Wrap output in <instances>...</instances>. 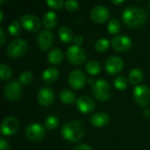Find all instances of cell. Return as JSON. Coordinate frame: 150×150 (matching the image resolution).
<instances>
[{
	"instance_id": "cell-1",
	"label": "cell",
	"mask_w": 150,
	"mask_h": 150,
	"mask_svg": "<svg viewBox=\"0 0 150 150\" xmlns=\"http://www.w3.org/2000/svg\"><path fill=\"white\" fill-rule=\"evenodd\" d=\"M123 21L131 27H138L145 23L147 12L144 9L138 6H129L126 8L122 14Z\"/></svg>"
},
{
	"instance_id": "cell-2",
	"label": "cell",
	"mask_w": 150,
	"mask_h": 150,
	"mask_svg": "<svg viewBox=\"0 0 150 150\" xmlns=\"http://www.w3.org/2000/svg\"><path fill=\"white\" fill-rule=\"evenodd\" d=\"M62 135L64 139L69 142H78L85 134L86 128L83 123L79 120H72L66 123L62 127Z\"/></svg>"
},
{
	"instance_id": "cell-3",
	"label": "cell",
	"mask_w": 150,
	"mask_h": 150,
	"mask_svg": "<svg viewBox=\"0 0 150 150\" xmlns=\"http://www.w3.org/2000/svg\"><path fill=\"white\" fill-rule=\"evenodd\" d=\"M92 93L100 101L108 100L111 97V88L104 79H98L92 84Z\"/></svg>"
},
{
	"instance_id": "cell-4",
	"label": "cell",
	"mask_w": 150,
	"mask_h": 150,
	"mask_svg": "<svg viewBox=\"0 0 150 150\" xmlns=\"http://www.w3.org/2000/svg\"><path fill=\"white\" fill-rule=\"evenodd\" d=\"M27 49V42L23 39H16L9 43L6 54L11 58H18L23 55Z\"/></svg>"
},
{
	"instance_id": "cell-5",
	"label": "cell",
	"mask_w": 150,
	"mask_h": 150,
	"mask_svg": "<svg viewBox=\"0 0 150 150\" xmlns=\"http://www.w3.org/2000/svg\"><path fill=\"white\" fill-rule=\"evenodd\" d=\"M66 54L68 60L73 64H82L86 60V52L76 45L70 46Z\"/></svg>"
},
{
	"instance_id": "cell-6",
	"label": "cell",
	"mask_w": 150,
	"mask_h": 150,
	"mask_svg": "<svg viewBox=\"0 0 150 150\" xmlns=\"http://www.w3.org/2000/svg\"><path fill=\"white\" fill-rule=\"evenodd\" d=\"M25 134L28 140L32 142H39L44 137L45 128L38 123H32L26 127Z\"/></svg>"
},
{
	"instance_id": "cell-7",
	"label": "cell",
	"mask_w": 150,
	"mask_h": 150,
	"mask_svg": "<svg viewBox=\"0 0 150 150\" xmlns=\"http://www.w3.org/2000/svg\"><path fill=\"white\" fill-rule=\"evenodd\" d=\"M4 94L9 100H17L22 94L21 84L17 81L8 83L4 88Z\"/></svg>"
},
{
	"instance_id": "cell-8",
	"label": "cell",
	"mask_w": 150,
	"mask_h": 150,
	"mask_svg": "<svg viewBox=\"0 0 150 150\" xmlns=\"http://www.w3.org/2000/svg\"><path fill=\"white\" fill-rule=\"evenodd\" d=\"M20 23L22 24V25L28 31L31 32H36L38 30H40L41 23L40 18L33 15V14H25L23 16L20 17L19 18Z\"/></svg>"
},
{
	"instance_id": "cell-9",
	"label": "cell",
	"mask_w": 150,
	"mask_h": 150,
	"mask_svg": "<svg viewBox=\"0 0 150 150\" xmlns=\"http://www.w3.org/2000/svg\"><path fill=\"white\" fill-rule=\"evenodd\" d=\"M134 98L141 105L150 103V89L145 85H138L134 90Z\"/></svg>"
},
{
	"instance_id": "cell-10",
	"label": "cell",
	"mask_w": 150,
	"mask_h": 150,
	"mask_svg": "<svg viewBox=\"0 0 150 150\" xmlns=\"http://www.w3.org/2000/svg\"><path fill=\"white\" fill-rule=\"evenodd\" d=\"M18 120L12 116L6 117L4 119L1 124V133L4 135H12L18 129Z\"/></svg>"
},
{
	"instance_id": "cell-11",
	"label": "cell",
	"mask_w": 150,
	"mask_h": 150,
	"mask_svg": "<svg viewBox=\"0 0 150 150\" xmlns=\"http://www.w3.org/2000/svg\"><path fill=\"white\" fill-rule=\"evenodd\" d=\"M110 12L107 7L105 5H96L91 11V18L93 21L97 23H103L106 21L109 18Z\"/></svg>"
},
{
	"instance_id": "cell-12",
	"label": "cell",
	"mask_w": 150,
	"mask_h": 150,
	"mask_svg": "<svg viewBox=\"0 0 150 150\" xmlns=\"http://www.w3.org/2000/svg\"><path fill=\"white\" fill-rule=\"evenodd\" d=\"M112 45L116 51L123 52L131 47L132 40L127 35H117L114 38H112Z\"/></svg>"
},
{
	"instance_id": "cell-13",
	"label": "cell",
	"mask_w": 150,
	"mask_h": 150,
	"mask_svg": "<svg viewBox=\"0 0 150 150\" xmlns=\"http://www.w3.org/2000/svg\"><path fill=\"white\" fill-rule=\"evenodd\" d=\"M69 83L74 89H80L85 83V75L80 69H74L69 76Z\"/></svg>"
},
{
	"instance_id": "cell-14",
	"label": "cell",
	"mask_w": 150,
	"mask_h": 150,
	"mask_svg": "<svg viewBox=\"0 0 150 150\" xmlns=\"http://www.w3.org/2000/svg\"><path fill=\"white\" fill-rule=\"evenodd\" d=\"M54 40V35L49 30H43L37 36V44L39 47L42 50H47L49 48Z\"/></svg>"
},
{
	"instance_id": "cell-15",
	"label": "cell",
	"mask_w": 150,
	"mask_h": 150,
	"mask_svg": "<svg viewBox=\"0 0 150 150\" xmlns=\"http://www.w3.org/2000/svg\"><path fill=\"white\" fill-rule=\"evenodd\" d=\"M123 68V61L118 55L110 56L105 62V69L110 74H116Z\"/></svg>"
},
{
	"instance_id": "cell-16",
	"label": "cell",
	"mask_w": 150,
	"mask_h": 150,
	"mask_svg": "<svg viewBox=\"0 0 150 150\" xmlns=\"http://www.w3.org/2000/svg\"><path fill=\"white\" fill-rule=\"evenodd\" d=\"M37 98H38L39 103L41 105L47 106V105H51L54 102V93L52 89L47 88V87H44V88H41L39 91Z\"/></svg>"
},
{
	"instance_id": "cell-17",
	"label": "cell",
	"mask_w": 150,
	"mask_h": 150,
	"mask_svg": "<svg viewBox=\"0 0 150 150\" xmlns=\"http://www.w3.org/2000/svg\"><path fill=\"white\" fill-rule=\"evenodd\" d=\"M76 107L80 112L88 113L94 109L95 102L91 98L88 96H81L76 100Z\"/></svg>"
},
{
	"instance_id": "cell-18",
	"label": "cell",
	"mask_w": 150,
	"mask_h": 150,
	"mask_svg": "<svg viewBox=\"0 0 150 150\" xmlns=\"http://www.w3.org/2000/svg\"><path fill=\"white\" fill-rule=\"evenodd\" d=\"M109 120H110V117L107 113H105L104 112H97L91 116V123L94 127H102L109 122Z\"/></svg>"
},
{
	"instance_id": "cell-19",
	"label": "cell",
	"mask_w": 150,
	"mask_h": 150,
	"mask_svg": "<svg viewBox=\"0 0 150 150\" xmlns=\"http://www.w3.org/2000/svg\"><path fill=\"white\" fill-rule=\"evenodd\" d=\"M59 76L58 69L55 68H47L42 72V79L47 83H54Z\"/></svg>"
},
{
	"instance_id": "cell-20",
	"label": "cell",
	"mask_w": 150,
	"mask_h": 150,
	"mask_svg": "<svg viewBox=\"0 0 150 150\" xmlns=\"http://www.w3.org/2000/svg\"><path fill=\"white\" fill-rule=\"evenodd\" d=\"M43 24L47 28H53L57 24V15L53 11H48L43 15Z\"/></svg>"
},
{
	"instance_id": "cell-21",
	"label": "cell",
	"mask_w": 150,
	"mask_h": 150,
	"mask_svg": "<svg viewBox=\"0 0 150 150\" xmlns=\"http://www.w3.org/2000/svg\"><path fill=\"white\" fill-rule=\"evenodd\" d=\"M63 59V54L62 50L58 47L53 48L49 51L47 54V60L52 64H59Z\"/></svg>"
},
{
	"instance_id": "cell-22",
	"label": "cell",
	"mask_w": 150,
	"mask_h": 150,
	"mask_svg": "<svg viewBox=\"0 0 150 150\" xmlns=\"http://www.w3.org/2000/svg\"><path fill=\"white\" fill-rule=\"evenodd\" d=\"M58 35L60 37V39L66 43L70 42L73 40V33L72 30L67 26V25H62L59 28L58 31Z\"/></svg>"
},
{
	"instance_id": "cell-23",
	"label": "cell",
	"mask_w": 150,
	"mask_h": 150,
	"mask_svg": "<svg viewBox=\"0 0 150 150\" xmlns=\"http://www.w3.org/2000/svg\"><path fill=\"white\" fill-rule=\"evenodd\" d=\"M143 79V72L140 69H133L129 73V81L132 84H138Z\"/></svg>"
},
{
	"instance_id": "cell-24",
	"label": "cell",
	"mask_w": 150,
	"mask_h": 150,
	"mask_svg": "<svg viewBox=\"0 0 150 150\" xmlns=\"http://www.w3.org/2000/svg\"><path fill=\"white\" fill-rule=\"evenodd\" d=\"M60 98L61 100L65 103V104H72L73 102H75L76 100V96L75 94L70 91V90H68V89H65V90H62L61 92H60Z\"/></svg>"
},
{
	"instance_id": "cell-25",
	"label": "cell",
	"mask_w": 150,
	"mask_h": 150,
	"mask_svg": "<svg viewBox=\"0 0 150 150\" xmlns=\"http://www.w3.org/2000/svg\"><path fill=\"white\" fill-rule=\"evenodd\" d=\"M85 69L87 70L88 73H90L91 75H96L100 72L101 66H100L99 62L97 61H90L86 63Z\"/></svg>"
},
{
	"instance_id": "cell-26",
	"label": "cell",
	"mask_w": 150,
	"mask_h": 150,
	"mask_svg": "<svg viewBox=\"0 0 150 150\" xmlns=\"http://www.w3.org/2000/svg\"><path fill=\"white\" fill-rule=\"evenodd\" d=\"M107 29L109 31L110 33L112 34H116L119 33V31L120 30V24L119 22L118 19L116 18H112L109 21L108 25H107Z\"/></svg>"
},
{
	"instance_id": "cell-27",
	"label": "cell",
	"mask_w": 150,
	"mask_h": 150,
	"mask_svg": "<svg viewBox=\"0 0 150 150\" xmlns=\"http://www.w3.org/2000/svg\"><path fill=\"white\" fill-rule=\"evenodd\" d=\"M110 45V41L105 39V38H101V39H98L96 43H95V48L98 51V52H104L105 51L108 47Z\"/></svg>"
},
{
	"instance_id": "cell-28",
	"label": "cell",
	"mask_w": 150,
	"mask_h": 150,
	"mask_svg": "<svg viewBox=\"0 0 150 150\" xmlns=\"http://www.w3.org/2000/svg\"><path fill=\"white\" fill-rule=\"evenodd\" d=\"M58 126V119L54 115H50L46 118L44 121V127L47 129H54Z\"/></svg>"
},
{
	"instance_id": "cell-29",
	"label": "cell",
	"mask_w": 150,
	"mask_h": 150,
	"mask_svg": "<svg viewBox=\"0 0 150 150\" xmlns=\"http://www.w3.org/2000/svg\"><path fill=\"white\" fill-rule=\"evenodd\" d=\"M0 76H1L2 80L9 79L11 76V68L4 63H1V65H0Z\"/></svg>"
},
{
	"instance_id": "cell-30",
	"label": "cell",
	"mask_w": 150,
	"mask_h": 150,
	"mask_svg": "<svg viewBox=\"0 0 150 150\" xmlns=\"http://www.w3.org/2000/svg\"><path fill=\"white\" fill-rule=\"evenodd\" d=\"M8 31H9V33H10L12 36H17V35L19 33V32H20V23H19V21L14 19V20L9 25Z\"/></svg>"
},
{
	"instance_id": "cell-31",
	"label": "cell",
	"mask_w": 150,
	"mask_h": 150,
	"mask_svg": "<svg viewBox=\"0 0 150 150\" xmlns=\"http://www.w3.org/2000/svg\"><path fill=\"white\" fill-rule=\"evenodd\" d=\"M33 81V74L30 71H23L19 75V82L23 84H29Z\"/></svg>"
},
{
	"instance_id": "cell-32",
	"label": "cell",
	"mask_w": 150,
	"mask_h": 150,
	"mask_svg": "<svg viewBox=\"0 0 150 150\" xmlns=\"http://www.w3.org/2000/svg\"><path fill=\"white\" fill-rule=\"evenodd\" d=\"M127 85V80L125 76H117L114 80V86L119 90H125Z\"/></svg>"
},
{
	"instance_id": "cell-33",
	"label": "cell",
	"mask_w": 150,
	"mask_h": 150,
	"mask_svg": "<svg viewBox=\"0 0 150 150\" xmlns=\"http://www.w3.org/2000/svg\"><path fill=\"white\" fill-rule=\"evenodd\" d=\"M47 4L54 9H60L63 4H65V2L62 0H47Z\"/></svg>"
},
{
	"instance_id": "cell-34",
	"label": "cell",
	"mask_w": 150,
	"mask_h": 150,
	"mask_svg": "<svg viewBox=\"0 0 150 150\" xmlns=\"http://www.w3.org/2000/svg\"><path fill=\"white\" fill-rule=\"evenodd\" d=\"M65 7L68 11H75L78 8L79 6V3L76 0H68L65 2Z\"/></svg>"
},
{
	"instance_id": "cell-35",
	"label": "cell",
	"mask_w": 150,
	"mask_h": 150,
	"mask_svg": "<svg viewBox=\"0 0 150 150\" xmlns=\"http://www.w3.org/2000/svg\"><path fill=\"white\" fill-rule=\"evenodd\" d=\"M0 150H11L9 143L3 137L0 138Z\"/></svg>"
},
{
	"instance_id": "cell-36",
	"label": "cell",
	"mask_w": 150,
	"mask_h": 150,
	"mask_svg": "<svg viewBox=\"0 0 150 150\" xmlns=\"http://www.w3.org/2000/svg\"><path fill=\"white\" fill-rule=\"evenodd\" d=\"M5 39H6L5 33L4 31V28L1 26L0 27V46H3L4 45V43L5 42Z\"/></svg>"
},
{
	"instance_id": "cell-37",
	"label": "cell",
	"mask_w": 150,
	"mask_h": 150,
	"mask_svg": "<svg viewBox=\"0 0 150 150\" xmlns=\"http://www.w3.org/2000/svg\"><path fill=\"white\" fill-rule=\"evenodd\" d=\"M74 150H93L92 149V148L91 147V146H89V145H87V144H79V145H77L76 148H75V149Z\"/></svg>"
},
{
	"instance_id": "cell-38",
	"label": "cell",
	"mask_w": 150,
	"mask_h": 150,
	"mask_svg": "<svg viewBox=\"0 0 150 150\" xmlns=\"http://www.w3.org/2000/svg\"><path fill=\"white\" fill-rule=\"evenodd\" d=\"M74 40H75V43H76V45L80 47V45L83 43V36H82L81 34H77V35H76V37L74 38Z\"/></svg>"
},
{
	"instance_id": "cell-39",
	"label": "cell",
	"mask_w": 150,
	"mask_h": 150,
	"mask_svg": "<svg viewBox=\"0 0 150 150\" xmlns=\"http://www.w3.org/2000/svg\"><path fill=\"white\" fill-rule=\"evenodd\" d=\"M143 115L146 118H150V109L149 108H146L143 112Z\"/></svg>"
},
{
	"instance_id": "cell-40",
	"label": "cell",
	"mask_w": 150,
	"mask_h": 150,
	"mask_svg": "<svg viewBox=\"0 0 150 150\" xmlns=\"http://www.w3.org/2000/svg\"><path fill=\"white\" fill-rule=\"evenodd\" d=\"M123 2H124L123 0H112V3L113 4H121Z\"/></svg>"
},
{
	"instance_id": "cell-41",
	"label": "cell",
	"mask_w": 150,
	"mask_h": 150,
	"mask_svg": "<svg viewBox=\"0 0 150 150\" xmlns=\"http://www.w3.org/2000/svg\"><path fill=\"white\" fill-rule=\"evenodd\" d=\"M3 20V11L0 10V22Z\"/></svg>"
},
{
	"instance_id": "cell-42",
	"label": "cell",
	"mask_w": 150,
	"mask_h": 150,
	"mask_svg": "<svg viewBox=\"0 0 150 150\" xmlns=\"http://www.w3.org/2000/svg\"><path fill=\"white\" fill-rule=\"evenodd\" d=\"M88 82H89L90 83H95V82L93 81L92 78H89V79H88Z\"/></svg>"
},
{
	"instance_id": "cell-43",
	"label": "cell",
	"mask_w": 150,
	"mask_h": 150,
	"mask_svg": "<svg viewBox=\"0 0 150 150\" xmlns=\"http://www.w3.org/2000/svg\"><path fill=\"white\" fill-rule=\"evenodd\" d=\"M4 2H5L4 0H0V4H4Z\"/></svg>"
},
{
	"instance_id": "cell-44",
	"label": "cell",
	"mask_w": 150,
	"mask_h": 150,
	"mask_svg": "<svg viewBox=\"0 0 150 150\" xmlns=\"http://www.w3.org/2000/svg\"><path fill=\"white\" fill-rule=\"evenodd\" d=\"M149 10H150V3H149Z\"/></svg>"
}]
</instances>
